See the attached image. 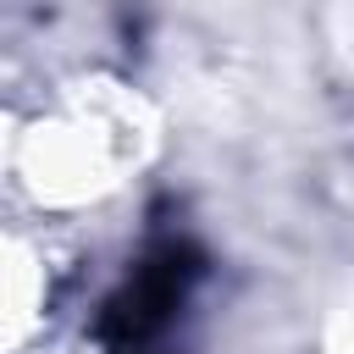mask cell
Returning a JSON list of instances; mask_svg holds the SVG:
<instances>
[{"instance_id":"1","label":"cell","mask_w":354,"mask_h":354,"mask_svg":"<svg viewBox=\"0 0 354 354\" xmlns=\"http://www.w3.org/2000/svg\"><path fill=\"white\" fill-rule=\"evenodd\" d=\"M194 282H199V254L188 243L149 249L133 266V277L116 288V299L105 304V343L116 354H149L177 326Z\"/></svg>"}]
</instances>
